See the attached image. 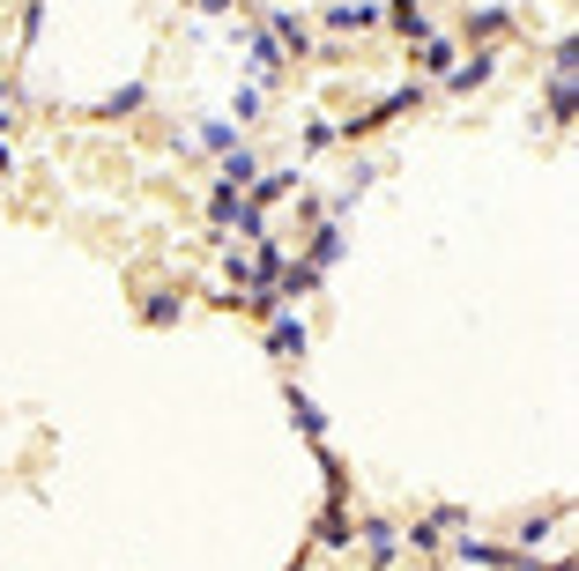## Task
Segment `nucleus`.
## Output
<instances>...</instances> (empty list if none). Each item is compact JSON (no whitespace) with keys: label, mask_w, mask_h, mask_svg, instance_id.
I'll list each match as a JSON object with an SVG mask.
<instances>
[{"label":"nucleus","mask_w":579,"mask_h":571,"mask_svg":"<svg viewBox=\"0 0 579 571\" xmlns=\"http://www.w3.org/2000/svg\"><path fill=\"white\" fill-rule=\"evenodd\" d=\"M579 112V38L550 60V120H572Z\"/></svg>","instance_id":"obj_1"},{"label":"nucleus","mask_w":579,"mask_h":571,"mask_svg":"<svg viewBox=\"0 0 579 571\" xmlns=\"http://www.w3.org/2000/svg\"><path fill=\"white\" fill-rule=\"evenodd\" d=\"M379 15H386V0H328L334 30H365V23H379Z\"/></svg>","instance_id":"obj_2"},{"label":"nucleus","mask_w":579,"mask_h":571,"mask_svg":"<svg viewBox=\"0 0 579 571\" xmlns=\"http://www.w3.org/2000/svg\"><path fill=\"white\" fill-rule=\"evenodd\" d=\"M365 534V549H372V564H394V557H402V534L386 527V520H372V527H357Z\"/></svg>","instance_id":"obj_3"},{"label":"nucleus","mask_w":579,"mask_h":571,"mask_svg":"<svg viewBox=\"0 0 579 571\" xmlns=\"http://www.w3.org/2000/svg\"><path fill=\"white\" fill-rule=\"evenodd\" d=\"M268 349H275V357H297V349H305V326H297V320H275V326H268Z\"/></svg>","instance_id":"obj_4"},{"label":"nucleus","mask_w":579,"mask_h":571,"mask_svg":"<svg viewBox=\"0 0 579 571\" xmlns=\"http://www.w3.org/2000/svg\"><path fill=\"white\" fill-rule=\"evenodd\" d=\"M334 252H342V231L328 223V231H312V260H305V268H328Z\"/></svg>","instance_id":"obj_5"},{"label":"nucleus","mask_w":579,"mask_h":571,"mask_svg":"<svg viewBox=\"0 0 579 571\" xmlns=\"http://www.w3.org/2000/svg\"><path fill=\"white\" fill-rule=\"evenodd\" d=\"M320 542H328V549H342V542H357V527H349V520H342V505H334L328 520H320Z\"/></svg>","instance_id":"obj_6"},{"label":"nucleus","mask_w":579,"mask_h":571,"mask_svg":"<svg viewBox=\"0 0 579 571\" xmlns=\"http://www.w3.org/2000/svg\"><path fill=\"white\" fill-rule=\"evenodd\" d=\"M283 67V45L275 38H252V75H275Z\"/></svg>","instance_id":"obj_7"},{"label":"nucleus","mask_w":579,"mask_h":571,"mask_svg":"<svg viewBox=\"0 0 579 571\" xmlns=\"http://www.w3.org/2000/svg\"><path fill=\"white\" fill-rule=\"evenodd\" d=\"M290 415H297V431H305V438H320V408L305 401V394H290Z\"/></svg>","instance_id":"obj_8"},{"label":"nucleus","mask_w":579,"mask_h":571,"mask_svg":"<svg viewBox=\"0 0 579 571\" xmlns=\"http://www.w3.org/2000/svg\"><path fill=\"white\" fill-rule=\"evenodd\" d=\"M141 312H149V320H171V312H178V289H149V305H141Z\"/></svg>","instance_id":"obj_9"},{"label":"nucleus","mask_w":579,"mask_h":571,"mask_svg":"<svg viewBox=\"0 0 579 571\" xmlns=\"http://www.w3.org/2000/svg\"><path fill=\"white\" fill-rule=\"evenodd\" d=\"M8 126H15V97L0 89V134H8Z\"/></svg>","instance_id":"obj_10"},{"label":"nucleus","mask_w":579,"mask_h":571,"mask_svg":"<svg viewBox=\"0 0 579 571\" xmlns=\"http://www.w3.org/2000/svg\"><path fill=\"white\" fill-rule=\"evenodd\" d=\"M194 8H231V0H194Z\"/></svg>","instance_id":"obj_11"}]
</instances>
